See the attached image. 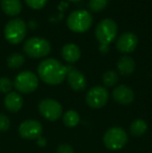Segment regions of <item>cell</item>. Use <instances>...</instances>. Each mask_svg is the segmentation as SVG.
<instances>
[{"mask_svg":"<svg viewBox=\"0 0 152 153\" xmlns=\"http://www.w3.org/2000/svg\"><path fill=\"white\" fill-rule=\"evenodd\" d=\"M118 79H119V76H118L117 72L110 70L103 74V76H102V82L106 87H114L116 83L118 82Z\"/></svg>","mask_w":152,"mask_h":153,"instance_id":"21","label":"cell"},{"mask_svg":"<svg viewBox=\"0 0 152 153\" xmlns=\"http://www.w3.org/2000/svg\"><path fill=\"white\" fill-rule=\"evenodd\" d=\"M13 87H14V83L12 82L10 78H7V77L0 78V92L1 93H7L8 94Z\"/></svg>","mask_w":152,"mask_h":153,"instance_id":"23","label":"cell"},{"mask_svg":"<svg viewBox=\"0 0 152 153\" xmlns=\"http://www.w3.org/2000/svg\"><path fill=\"white\" fill-rule=\"evenodd\" d=\"M4 105L6 109L12 113H17L23 106V98L19 93L10 92L4 98Z\"/></svg>","mask_w":152,"mask_h":153,"instance_id":"14","label":"cell"},{"mask_svg":"<svg viewBox=\"0 0 152 153\" xmlns=\"http://www.w3.org/2000/svg\"><path fill=\"white\" fill-rule=\"evenodd\" d=\"M43 126L37 120H25L19 126V134L26 140H37L42 137Z\"/></svg>","mask_w":152,"mask_h":153,"instance_id":"10","label":"cell"},{"mask_svg":"<svg viewBox=\"0 0 152 153\" xmlns=\"http://www.w3.org/2000/svg\"><path fill=\"white\" fill-rule=\"evenodd\" d=\"M24 62L25 59L22 54H20V53H13L7 59V66L10 69H18L20 67H22Z\"/></svg>","mask_w":152,"mask_h":153,"instance_id":"20","label":"cell"},{"mask_svg":"<svg viewBox=\"0 0 152 153\" xmlns=\"http://www.w3.org/2000/svg\"><path fill=\"white\" fill-rule=\"evenodd\" d=\"M128 135L122 127L110 128L103 135V144L110 150H120L127 144Z\"/></svg>","mask_w":152,"mask_h":153,"instance_id":"6","label":"cell"},{"mask_svg":"<svg viewBox=\"0 0 152 153\" xmlns=\"http://www.w3.org/2000/svg\"><path fill=\"white\" fill-rule=\"evenodd\" d=\"M80 49L75 44H66L62 48V56L68 62H75L80 59Z\"/></svg>","mask_w":152,"mask_h":153,"instance_id":"15","label":"cell"},{"mask_svg":"<svg viewBox=\"0 0 152 153\" xmlns=\"http://www.w3.org/2000/svg\"><path fill=\"white\" fill-rule=\"evenodd\" d=\"M110 94L104 87L97 85L90 90L85 95V102L92 108H101L108 103Z\"/></svg>","mask_w":152,"mask_h":153,"instance_id":"9","label":"cell"},{"mask_svg":"<svg viewBox=\"0 0 152 153\" xmlns=\"http://www.w3.org/2000/svg\"><path fill=\"white\" fill-rule=\"evenodd\" d=\"M24 52L33 59H41L49 54L51 50L50 43L44 38L33 36L24 43L23 46Z\"/></svg>","mask_w":152,"mask_h":153,"instance_id":"4","label":"cell"},{"mask_svg":"<svg viewBox=\"0 0 152 153\" xmlns=\"http://www.w3.org/2000/svg\"><path fill=\"white\" fill-rule=\"evenodd\" d=\"M113 97L115 101L122 105H128L133 101L134 93L129 87L125 85H120L113 91Z\"/></svg>","mask_w":152,"mask_h":153,"instance_id":"12","label":"cell"},{"mask_svg":"<svg viewBox=\"0 0 152 153\" xmlns=\"http://www.w3.org/2000/svg\"><path fill=\"white\" fill-rule=\"evenodd\" d=\"M10 121L7 116L0 114V131H6L10 128Z\"/></svg>","mask_w":152,"mask_h":153,"instance_id":"25","label":"cell"},{"mask_svg":"<svg viewBox=\"0 0 152 153\" xmlns=\"http://www.w3.org/2000/svg\"><path fill=\"white\" fill-rule=\"evenodd\" d=\"M108 5V0H90L89 7L93 12H100Z\"/></svg>","mask_w":152,"mask_h":153,"instance_id":"22","label":"cell"},{"mask_svg":"<svg viewBox=\"0 0 152 153\" xmlns=\"http://www.w3.org/2000/svg\"><path fill=\"white\" fill-rule=\"evenodd\" d=\"M63 121L64 124L67 127H70V128H73L75 127L77 124L80 121V117H79V114L77 113L74 109H69L67 111L63 116Z\"/></svg>","mask_w":152,"mask_h":153,"instance_id":"18","label":"cell"},{"mask_svg":"<svg viewBox=\"0 0 152 153\" xmlns=\"http://www.w3.org/2000/svg\"><path fill=\"white\" fill-rule=\"evenodd\" d=\"M138 46V36L132 32L121 34L117 41L116 47L122 53H130Z\"/></svg>","mask_w":152,"mask_h":153,"instance_id":"11","label":"cell"},{"mask_svg":"<svg viewBox=\"0 0 152 153\" xmlns=\"http://www.w3.org/2000/svg\"><path fill=\"white\" fill-rule=\"evenodd\" d=\"M39 85V79L35 73L30 71H23L16 76L14 81V87L16 90L23 94H29L37 90Z\"/></svg>","mask_w":152,"mask_h":153,"instance_id":"7","label":"cell"},{"mask_svg":"<svg viewBox=\"0 0 152 153\" xmlns=\"http://www.w3.org/2000/svg\"><path fill=\"white\" fill-rule=\"evenodd\" d=\"M0 5L4 13L7 16H17L22 10V3L20 0H1Z\"/></svg>","mask_w":152,"mask_h":153,"instance_id":"16","label":"cell"},{"mask_svg":"<svg viewBox=\"0 0 152 153\" xmlns=\"http://www.w3.org/2000/svg\"><path fill=\"white\" fill-rule=\"evenodd\" d=\"M69 1H71V2H78V1H80V0H69Z\"/></svg>","mask_w":152,"mask_h":153,"instance_id":"28","label":"cell"},{"mask_svg":"<svg viewBox=\"0 0 152 153\" xmlns=\"http://www.w3.org/2000/svg\"><path fill=\"white\" fill-rule=\"evenodd\" d=\"M56 153H74V149L69 144H61L57 147Z\"/></svg>","mask_w":152,"mask_h":153,"instance_id":"26","label":"cell"},{"mask_svg":"<svg viewBox=\"0 0 152 153\" xmlns=\"http://www.w3.org/2000/svg\"><path fill=\"white\" fill-rule=\"evenodd\" d=\"M68 83L74 91H82L87 87V79L80 71L72 68L67 74Z\"/></svg>","mask_w":152,"mask_h":153,"instance_id":"13","label":"cell"},{"mask_svg":"<svg viewBox=\"0 0 152 153\" xmlns=\"http://www.w3.org/2000/svg\"><path fill=\"white\" fill-rule=\"evenodd\" d=\"M26 4L33 10H41L47 3V0H25Z\"/></svg>","mask_w":152,"mask_h":153,"instance_id":"24","label":"cell"},{"mask_svg":"<svg viewBox=\"0 0 152 153\" xmlns=\"http://www.w3.org/2000/svg\"><path fill=\"white\" fill-rule=\"evenodd\" d=\"M117 68L121 75L128 76L134 72L136 62L130 56H122L117 62Z\"/></svg>","mask_w":152,"mask_h":153,"instance_id":"17","label":"cell"},{"mask_svg":"<svg viewBox=\"0 0 152 153\" xmlns=\"http://www.w3.org/2000/svg\"><path fill=\"white\" fill-rule=\"evenodd\" d=\"M118 32V26L112 19H103L96 26L95 36L100 44V52L105 54L108 51V46L116 39Z\"/></svg>","mask_w":152,"mask_h":153,"instance_id":"2","label":"cell"},{"mask_svg":"<svg viewBox=\"0 0 152 153\" xmlns=\"http://www.w3.org/2000/svg\"><path fill=\"white\" fill-rule=\"evenodd\" d=\"M39 111L48 121H56L62 117L63 107L54 99H43L39 103Z\"/></svg>","mask_w":152,"mask_h":153,"instance_id":"8","label":"cell"},{"mask_svg":"<svg viewBox=\"0 0 152 153\" xmlns=\"http://www.w3.org/2000/svg\"><path fill=\"white\" fill-rule=\"evenodd\" d=\"M73 67L64 66L55 59H47L41 62L38 67V73L40 78L47 85H56L62 83L67 74Z\"/></svg>","mask_w":152,"mask_h":153,"instance_id":"1","label":"cell"},{"mask_svg":"<svg viewBox=\"0 0 152 153\" xmlns=\"http://www.w3.org/2000/svg\"><path fill=\"white\" fill-rule=\"evenodd\" d=\"M147 130V123L142 119H136L130 125V133L133 137H141Z\"/></svg>","mask_w":152,"mask_h":153,"instance_id":"19","label":"cell"},{"mask_svg":"<svg viewBox=\"0 0 152 153\" xmlns=\"http://www.w3.org/2000/svg\"><path fill=\"white\" fill-rule=\"evenodd\" d=\"M26 23L22 19H13L8 21L4 28V36L8 43L16 45L21 43L26 36Z\"/></svg>","mask_w":152,"mask_h":153,"instance_id":"5","label":"cell"},{"mask_svg":"<svg viewBox=\"0 0 152 153\" xmlns=\"http://www.w3.org/2000/svg\"><path fill=\"white\" fill-rule=\"evenodd\" d=\"M92 23H93V18L90 13L85 10H74L67 19V26L69 27L70 30L78 33H82L90 29Z\"/></svg>","mask_w":152,"mask_h":153,"instance_id":"3","label":"cell"},{"mask_svg":"<svg viewBox=\"0 0 152 153\" xmlns=\"http://www.w3.org/2000/svg\"><path fill=\"white\" fill-rule=\"evenodd\" d=\"M37 142H38V145L40 146V147H44V146H46V143H47L46 139L43 137H40L39 139H37Z\"/></svg>","mask_w":152,"mask_h":153,"instance_id":"27","label":"cell"}]
</instances>
